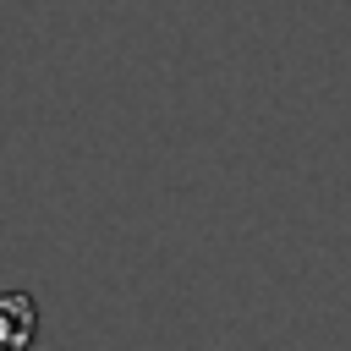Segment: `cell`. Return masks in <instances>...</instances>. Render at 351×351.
Here are the masks:
<instances>
[{
	"instance_id": "6da1fadb",
	"label": "cell",
	"mask_w": 351,
	"mask_h": 351,
	"mask_svg": "<svg viewBox=\"0 0 351 351\" xmlns=\"http://www.w3.org/2000/svg\"><path fill=\"white\" fill-rule=\"evenodd\" d=\"M33 340H38L33 291H0V351H33Z\"/></svg>"
}]
</instances>
